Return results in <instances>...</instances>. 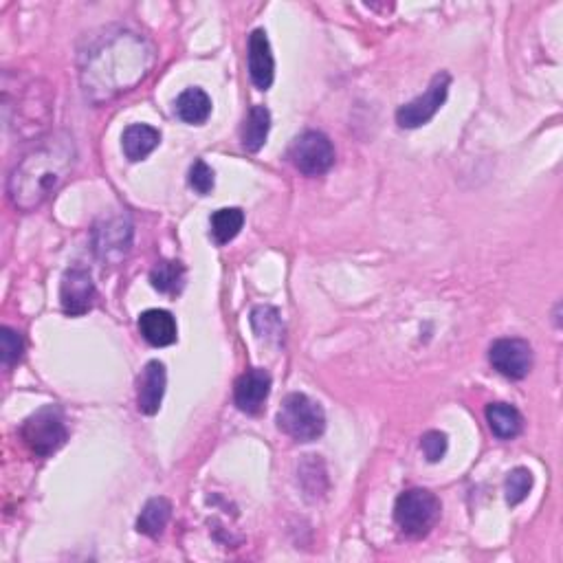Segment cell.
Here are the masks:
<instances>
[{
    "instance_id": "1",
    "label": "cell",
    "mask_w": 563,
    "mask_h": 563,
    "mask_svg": "<svg viewBox=\"0 0 563 563\" xmlns=\"http://www.w3.org/2000/svg\"><path fill=\"white\" fill-rule=\"evenodd\" d=\"M154 60L148 40L128 29H108L80 55V82L93 104L110 102L135 88Z\"/></svg>"
},
{
    "instance_id": "2",
    "label": "cell",
    "mask_w": 563,
    "mask_h": 563,
    "mask_svg": "<svg viewBox=\"0 0 563 563\" xmlns=\"http://www.w3.org/2000/svg\"><path fill=\"white\" fill-rule=\"evenodd\" d=\"M75 157V143L66 132H58L27 152L9 174L7 196L11 205L20 212H33L40 207L69 179Z\"/></svg>"
},
{
    "instance_id": "3",
    "label": "cell",
    "mask_w": 563,
    "mask_h": 563,
    "mask_svg": "<svg viewBox=\"0 0 563 563\" xmlns=\"http://www.w3.org/2000/svg\"><path fill=\"white\" fill-rule=\"evenodd\" d=\"M278 427L297 443H313L326 432L324 407L311 396L293 392L282 401L278 412Z\"/></svg>"
},
{
    "instance_id": "4",
    "label": "cell",
    "mask_w": 563,
    "mask_h": 563,
    "mask_svg": "<svg viewBox=\"0 0 563 563\" xmlns=\"http://www.w3.org/2000/svg\"><path fill=\"white\" fill-rule=\"evenodd\" d=\"M394 520L407 537L421 539L440 520V500L427 489L405 491L394 504Z\"/></svg>"
},
{
    "instance_id": "5",
    "label": "cell",
    "mask_w": 563,
    "mask_h": 563,
    "mask_svg": "<svg viewBox=\"0 0 563 563\" xmlns=\"http://www.w3.org/2000/svg\"><path fill=\"white\" fill-rule=\"evenodd\" d=\"M20 436L33 456L47 458L66 443L69 429H66L64 416L58 407L47 405L27 418L20 429Z\"/></svg>"
},
{
    "instance_id": "6",
    "label": "cell",
    "mask_w": 563,
    "mask_h": 563,
    "mask_svg": "<svg viewBox=\"0 0 563 563\" xmlns=\"http://www.w3.org/2000/svg\"><path fill=\"white\" fill-rule=\"evenodd\" d=\"M449 86H451V75L447 71L436 73L432 77V82H429V88L421 97L412 99L410 104H405L396 110V121H399V126L414 130L429 124L438 110L445 106Z\"/></svg>"
},
{
    "instance_id": "7",
    "label": "cell",
    "mask_w": 563,
    "mask_h": 563,
    "mask_svg": "<svg viewBox=\"0 0 563 563\" xmlns=\"http://www.w3.org/2000/svg\"><path fill=\"white\" fill-rule=\"evenodd\" d=\"M291 161L306 176H322L335 165V148L324 132L308 130L291 146Z\"/></svg>"
},
{
    "instance_id": "8",
    "label": "cell",
    "mask_w": 563,
    "mask_h": 563,
    "mask_svg": "<svg viewBox=\"0 0 563 563\" xmlns=\"http://www.w3.org/2000/svg\"><path fill=\"white\" fill-rule=\"evenodd\" d=\"M93 247L97 258L106 264H119L132 247V223L126 216L106 218L104 223L95 225Z\"/></svg>"
},
{
    "instance_id": "9",
    "label": "cell",
    "mask_w": 563,
    "mask_h": 563,
    "mask_svg": "<svg viewBox=\"0 0 563 563\" xmlns=\"http://www.w3.org/2000/svg\"><path fill=\"white\" fill-rule=\"evenodd\" d=\"M489 361L493 370L511 381H522L533 370V348L528 341L517 337L498 339L489 348Z\"/></svg>"
},
{
    "instance_id": "10",
    "label": "cell",
    "mask_w": 563,
    "mask_h": 563,
    "mask_svg": "<svg viewBox=\"0 0 563 563\" xmlns=\"http://www.w3.org/2000/svg\"><path fill=\"white\" fill-rule=\"evenodd\" d=\"M95 282L91 273L84 269H69L64 273L60 286L62 311L71 317H80L88 313L95 304Z\"/></svg>"
},
{
    "instance_id": "11",
    "label": "cell",
    "mask_w": 563,
    "mask_h": 563,
    "mask_svg": "<svg viewBox=\"0 0 563 563\" xmlns=\"http://www.w3.org/2000/svg\"><path fill=\"white\" fill-rule=\"evenodd\" d=\"M271 392V374L262 368H251L240 374L234 385V401L240 412L258 414Z\"/></svg>"
},
{
    "instance_id": "12",
    "label": "cell",
    "mask_w": 563,
    "mask_h": 563,
    "mask_svg": "<svg viewBox=\"0 0 563 563\" xmlns=\"http://www.w3.org/2000/svg\"><path fill=\"white\" fill-rule=\"evenodd\" d=\"M247 64H249L251 82L256 84L260 91H269L275 80V58L271 51V42L267 38V31L264 29H256L249 36Z\"/></svg>"
},
{
    "instance_id": "13",
    "label": "cell",
    "mask_w": 563,
    "mask_h": 563,
    "mask_svg": "<svg viewBox=\"0 0 563 563\" xmlns=\"http://www.w3.org/2000/svg\"><path fill=\"white\" fill-rule=\"evenodd\" d=\"M165 385H168V372L161 361H150L141 372L139 379V392H137V405L139 412L146 416H154L161 410Z\"/></svg>"
},
{
    "instance_id": "14",
    "label": "cell",
    "mask_w": 563,
    "mask_h": 563,
    "mask_svg": "<svg viewBox=\"0 0 563 563\" xmlns=\"http://www.w3.org/2000/svg\"><path fill=\"white\" fill-rule=\"evenodd\" d=\"M139 333L154 348L172 346L179 339V328L172 313L161 311V308H150V311L139 315Z\"/></svg>"
},
{
    "instance_id": "15",
    "label": "cell",
    "mask_w": 563,
    "mask_h": 563,
    "mask_svg": "<svg viewBox=\"0 0 563 563\" xmlns=\"http://www.w3.org/2000/svg\"><path fill=\"white\" fill-rule=\"evenodd\" d=\"M161 143V132L148 124H132L124 130L121 135V148H124L126 159L137 163L143 161L159 148Z\"/></svg>"
},
{
    "instance_id": "16",
    "label": "cell",
    "mask_w": 563,
    "mask_h": 563,
    "mask_svg": "<svg viewBox=\"0 0 563 563\" xmlns=\"http://www.w3.org/2000/svg\"><path fill=\"white\" fill-rule=\"evenodd\" d=\"M176 117L190 126H203L212 115V99L203 88H187L174 102Z\"/></svg>"
},
{
    "instance_id": "17",
    "label": "cell",
    "mask_w": 563,
    "mask_h": 563,
    "mask_svg": "<svg viewBox=\"0 0 563 563\" xmlns=\"http://www.w3.org/2000/svg\"><path fill=\"white\" fill-rule=\"evenodd\" d=\"M487 423L500 440H513L522 434L524 418L520 410L509 403H491L487 407Z\"/></svg>"
},
{
    "instance_id": "18",
    "label": "cell",
    "mask_w": 563,
    "mask_h": 563,
    "mask_svg": "<svg viewBox=\"0 0 563 563\" xmlns=\"http://www.w3.org/2000/svg\"><path fill=\"white\" fill-rule=\"evenodd\" d=\"M172 517V502L168 498H152L141 509L137 520V531L146 537L157 539L163 535Z\"/></svg>"
},
{
    "instance_id": "19",
    "label": "cell",
    "mask_w": 563,
    "mask_h": 563,
    "mask_svg": "<svg viewBox=\"0 0 563 563\" xmlns=\"http://www.w3.org/2000/svg\"><path fill=\"white\" fill-rule=\"evenodd\" d=\"M271 130V113L267 106H253L242 126V148L247 152H258L267 143Z\"/></svg>"
},
{
    "instance_id": "20",
    "label": "cell",
    "mask_w": 563,
    "mask_h": 563,
    "mask_svg": "<svg viewBox=\"0 0 563 563\" xmlns=\"http://www.w3.org/2000/svg\"><path fill=\"white\" fill-rule=\"evenodd\" d=\"M251 326L253 333L260 341H271V344H282L284 339V324L280 311L273 306H258L251 311Z\"/></svg>"
},
{
    "instance_id": "21",
    "label": "cell",
    "mask_w": 563,
    "mask_h": 563,
    "mask_svg": "<svg viewBox=\"0 0 563 563\" xmlns=\"http://www.w3.org/2000/svg\"><path fill=\"white\" fill-rule=\"evenodd\" d=\"M209 225H212V238L216 245H227L240 234L242 225H245V214L238 207H223L209 218Z\"/></svg>"
},
{
    "instance_id": "22",
    "label": "cell",
    "mask_w": 563,
    "mask_h": 563,
    "mask_svg": "<svg viewBox=\"0 0 563 563\" xmlns=\"http://www.w3.org/2000/svg\"><path fill=\"white\" fill-rule=\"evenodd\" d=\"M150 282L154 289L165 295L181 293L185 284V267L181 262H159L157 267L150 271Z\"/></svg>"
},
{
    "instance_id": "23",
    "label": "cell",
    "mask_w": 563,
    "mask_h": 563,
    "mask_svg": "<svg viewBox=\"0 0 563 563\" xmlns=\"http://www.w3.org/2000/svg\"><path fill=\"white\" fill-rule=\"evenodd\" d=\"M533 473L528 471L526 467H517L509 473V478H506L504 482V491H506V502H509L511 506H517V504H522L526 498H528V493H531L533 489Z\"/></svg>"
},
{
    "instance_id": "24",
    "label": "cell",
    "mask_w": 563,
    "mask_h": 563,
    "mask_svg": "<svg viewBox=\"0 0 563 563\" xmlns=\"http://www.w3.org/2000/svg\"><path fill=\"white\" fill-rule=\"evenodd\" d=\"M22 352H25V341H22L16 330H11L9 326L0 328V357H3V366H14L16 361H20Z\"/></svg>"
},
{
    "instance_id": "25",
    "label": "cell",
    "mask_w": 563,
    "mask_h": 563,
    "mask_svg": "<svg viewBox=\"0 0 563 563\" xmlns=\"http://www.w3.org/2000/svg\"><path fill=\"white\" fill-rule=\"evenodd\" d=\"M214 170L209 168V165L203 161V159H198L194 161V165L190 168V187L194 192H198L201 196L209 194L214 190Z\"/></svg>"
},
{
    "instance_id": "26",
    "label": "cell",
    "mask_w": 563,
    "mask_h": 563,
    "mask_svg": "<svg viewBox=\"0 0 563 563\" xmlns=\"http://www.w3.org/2000/svg\"><path fill=\"white\" fill-rule=\"evenodd\" d=\"M447 445V436L443 432H427L421 438V449L429 462L443 460V456L447 454Z\"/></svg>"
}]
</instances>
